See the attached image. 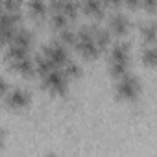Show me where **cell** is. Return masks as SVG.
Here are the masks:
<instances>
[{"instance_id": "cell-1", "label": "cell", "mask_w": 157, "mask_h": 157, "mask_svg": "<svg viewBox=\"0 0 157 157\" xmlns=\"http://www.w3.org/2000/svg\"><path fill=\"white\" fill-rule=\"evenodd\" d=\"M129 67V44L118 41L109 48V72L117 78L124 76Z\"/></svg>"}, {"instance_id": "cell-2", "label": "cell", "mask_w": 157, "mask_h": 157, "mask_svg": "<svg viewBox=\"0 0 157 157\" xmlns=\"http://www.w3.org/2000/svg\"><path fill=\"white\" fill-rule=\"evenodd\" d=\"M74 48L80 52L83 57H96L100 54V46L96 44L94 37H93V32H91V26H83V28H78L76 30V41H74Z\"/></svg>"}, {"instance_id": "cell-3", "label": "cell", "mask_w": 157, "mask_h": 157, "mask_svg": "<svg viewBox=\"0 0 157 157\" xmlns=\"http://www.w3.org/2000/svg\"><path fill=\"white\" fill-rule=\"evenodd\" d=\"M41 76H43L44 89H48L50 93H54V94H65L67 93V89H68V78H67V74L59 67H56V68L41 74Z\"/></svg>"}, {"instance_id": "cell-4", "label": "cell", "mask_w": 157, "mask_h": 157, "mask_svg": "<svg viewBox=\"0 0 157 157\" xmlns=\"http://www.w3.org/2000/svg\"><path fill=\"white\" fill-rule=\"evenodd\" d=\"M140 94V82L139 78L126 72L124 76L118 78V83H117V96L122 100H135Z\"/></svg>"}, {"instance_id": "cell-5", "label": "cell", "mask_w": 157, "mask_h": 157, "mask_svg": "<svg viewBox=\"0 0 157 157\" xmlns=\"http://www.w3.org/2000/svg\"><path fill=\"white\" fill-rule=\"evenodd\" d=\"M43 54H44L56 67H61V65L68 59V50H67V46H65L61 41H52V43H48V44L43 48Z\"/></svg>"}, {"instance_id": "cell-6", "label": "cell", "mask_w": 157, "mask_h": 157, "mask_svg": "<svg viewBox=\"0 0 157 157\" xmlns=\"http://www.w3.org/2000/svg\"><path fill=\"white\" fill-rule=\"evenodd\" d=\"M30 91L28 89H22V87H10V91L6 93V96H4V100H6V104L11 107V109H22V107H26L28 104H30Z\"/></svg>"}, {"instance_id": "cell-7", "label": "cell", "mask_w": 157, "mask_h": 157, "mask_svg": "<svg viewBox=\"0 0 157 157\" xmlns=\"http://www.w3.org/2000/svg\"><path fill=\"white\" fill-rule=\"evenodd\" d=\"M107 30H109L113 35L122 37V35L128 33V30H129V19H128L124 13H113V15L109 17V26H107Z\"/></svg>"}, {"instance_id": "cell-8", "label": "cell", "mask_w": 157, "mask_h": 157, "mask_svg": "<svg viewBox=\"0 0 157 157\" xmlns=\"http://www.w3.org/2000/svg\"><path fill=\"white\" fill-rule=\"evenodd\" d=\"M11 67L17 70V72H21L22 76H33V74H37V68H35V61L30 57V56H26V57H21V59H15V61H11Z\"/></svg>"}, {"instance_id": "cell-9", "label": "cell", "mask_w": 157, "mask_h": 157, "mask_svg": "<svg viewBox=\"0 0 157 157\" xmlns=\"http://www.w3.org/2000/svg\"><path fill=\"white\" fill-rule=\"evenodd\" d=\"M21 22V13L19 11H2L0 13V33L10 30V28H15L17 24Z\"/></svg>"}, {"instance_id": "cell-10", "label": "cell", "mask_w": 157, "mask_h": 157, "mask_svg": "<svg viewBox=\"0 0 157 157\" xmlns=\"http://www.w3.org/2000/svg\"><path fill=\"white\" fill-rule=\"evenodd\" d=\"M91 32H93V37L96 41V44L100 46V50L107 48L111 44V32L107 28H102V26H91Z\"/></svg>"}, {"instance_id": "cell-11", "label": "cell", "mask_w": 157, "mask_h": 157, "mask_svg": "<svg viewBox=\"0 0 157 157\" xmlns=\"http://www.w3.org/2000/svg\"><path fill=\"white\" fill-rule=\"evenodd\" d=\"M32 43H33V33L28 28H17L10 44H21V46H28L30 48Z\"/></svg>"}, {"instance_id": "cell-12", "label": "cell", "mask_w": 157, "mask_h": 157, "mask_svg": "<svg viewBox=\"0 0 157 157\" xmlns=\"http://www.w3.org/2000/svg\"><path fill=\"white\" fill-rule=\"evenodd\" d=\"M28 11L35 19H43L48 13V4L46 0H28Z\"/></svg>"}, {"instance_id": "cell-13", "label": "cell", "mask_w": 157, "mask_h": 157, "mask_svg": "<svg viewBox=\"0 0 157 157\" xmlns=\"http://www.w3.org/2000/svg\"><path fill=\"white\" fill-rule=\"evenodd\" d=\"M105 10V4L102 0H83V11L89 17H102Z\"/></svg>"}, {"instance_id": "cell-14", "label": "cell", "mask_w": 157, "mask_h": 157, "mask_svg": "<svg viewBox=\"0 0 157 157\" xmlns=\"http://www.w3.org/2000/svg\"><path fill=\"white\" fill-rule=\"evenodd\" d=\"M26 56H30V48H28V46H21V44H10V46H8L6 57H8L10 61L21 59V57H26Z\"/></svg>"}, {"instance_id": "cell-15", "label": "cell", "mask_w": 157, "mask_h": 157, "mask_svg": "<svg viewBox=\"0 0 157 157\" xmlns=\"http://www.w3.org/2000/svg\"><path fill=\"white\" fill-rule=\"evenodd\" d=\"M59 68L67 74V78H76V76H80V74H82V67L78 65L74 59H70V57H68V59H67Z\"/></svg>"}, {"instance_id": "cell-16", "label": "cell", "mask_w": 157, "mask_h": 157, "mask_svg": "<svg viewBox=\"0 0 157 157\" xmlns=\"http://www.w3.org/2000/svg\"><path fill=\"white\" fill-rule=\"evenodd\" d=\"M140 35L142 39L148 43V44H153L155 43V22L153 21H148L140 26Z\"/></svg>"}, {"instance_id": "cell-17", "label": "cell", "mask_w": 157, "mask_h": 157, "mask_svg": "<svg viewBox=\"0 0 157 157\" xmlns=\"http://www.w3.org/2000/svg\"><path fill=\"white\" fill-rule=\"evenodd\" d=\"M59 41L65 44V46H74V41H76V30L70 28L68 24L63 26L59 30Z\"/></svg>"}, {"instance_id": "cell-18", "label": "cell", "mask_w": 157, "mask_h": 157, "mask_svg": "<svg viewBox=\"0 0 157 157\" xmlns=\"http://www.w3.org/2000/svg\"><path fill=\"white\" fill-rule=\"evenodd\" d=\"M140 59H142L144 65L153 67V65H155V59H157V50H155V46H153V44H146V46L142 48V52H140Z\"/></svg>"}, {"instance_id": "cell-19", "label": "cell", "mask_w": 157, "mask_h": 157, "mask_svg": "<svg viewBox=\"0 0 157 157\" xmlns=\"http://www.w3.org/2000/svg\"><path fill=\"white\" fill-rule=\"evenodd\" d=\"M21 4H22V0H4V10L21 13Z\"/></svg>"}, {"instance_id": "cell-20", "label": "cell", "mask_w": 157, "mask_h": 157, "mask_svg": "<svg viewBox=\"0 0 157 157\" xmlns=\"http://www.w3.org/2000/svg\"><path fill=\"white\" fill-rule=\"evenodd\" d=\"M8 91H10V83H8V80H6L4 76H0V96L4 98Z\"/></svg>"}, {"instance_id": "cell-21", "label": "cell", "mask_w": 157, "mask_h": 157, "mask_svg": "<svg viewBox=\"0 0 157 157\" xmlns=\"http://www.w3.org/2000/svg\"><path fill=\"white\" fill-rule=\"evenodd\" d=\"M139 4H140L146 11H150V13L155 10V0H139Z\"/></svg>"}, {"instance_id": "cell-22", "label": "cell", "mask_w": 157, "mask_h": 157, "mask_svg": "<svg viewBox=\"0 0 157 157\" xmlns=\"http://www.w3.org/2000/svg\"><path fill=\"white\" fill-rule=\"evenodd\" d=\"M102 2L105 4V6H120V2H122V0H102Z\"/></svg>"}, {"instance_id": "cell-23", "label": "cell", "mask_w": 157, "mask_h": 157, "mask_svg": "<svg viewBox=\"0 0 157 157\" xmlns=\"http://www.w3.org/2000/svg\"><path fill=\"white\" fill-rule=\"evenodd\" d=\"M122 2H124L126 6H129V8H135V6H139V0H122Z\"/></svg>"}, {"instance_id": "cell-24", "label": "cell", "mask_w": 157, "mask_h": 157, "mask_svg": "<svg viewBox=\"0 0 157 157\" xmlns=\"http://www.w3.org/2000/svg\"><path fill=\"white\" fill-rule=\"evenodd\" d=\"M4 144V133H2V129H0V146Z\"/></svg>"}, {"instance_id": "cell-25", "label": "cell", "mask_w": 157, "mask_h": 157, "mask_svg": "<svg viewBox=\"0 0 157 157\" xmlns=\"http://www.w3.org/2000/svg\"><path fill=\"white\" fill-rule=\"evenodd\" d=\"M4 11V0H0V13Z\"/></svg>"}]
</instances>
